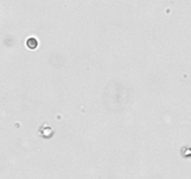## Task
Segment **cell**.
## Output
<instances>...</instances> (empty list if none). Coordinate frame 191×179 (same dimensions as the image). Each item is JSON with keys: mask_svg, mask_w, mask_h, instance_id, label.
I'll list each match as a JSON object with an SVG mask.
<instances>
[{"mask_svg": "<svg viewBox=\"0 0 191 179\" xmlns=\"http://www.w3.org/2000/svg\"><path fill=\"white\" fill-rule=\"evenodd\" d=\"M26 45H27V47L29 49H35L38 46V41H37V39L35 37H30V38H28L27 41H26Z\"/></svg>", "mask_w": 191, "mask_h": 179, "instance_id": "1", "label": "cell"}]
</instances>
